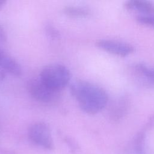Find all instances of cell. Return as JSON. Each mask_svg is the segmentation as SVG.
<instances>
[{"instance_id": "1", "label": "cell", "mask_w": 154, "mask_h": 154, "mask_svg": "<svg viewBox=\"0 0 154 154\" xmlns=\"http://www.w3.org/2000/svg\"><path fill=\"white\" fill-rule=\"evenodd\" d=\"M71 93L82 111L96 114L102 111L108 101V95L102 88L93 83L77 81L70 87Z\"/></svg>"}, {"instance_id": "2", "label": "cell", "mask_w": 154, "mask_h": 154, "mask_svg": "<svg viewBox=\"0 0 154 154\" xmlns=\"http://www.w3.org/2000/svg\"><path fill=\"white\" fill-rule=\"evenodd\" d=\"M70 78L69 70L60 64H51L45 66L40 75V79L46 85L58 91L68 84Z\"/></svg>"}, {"instance_id": "3", "label": "cell", "mask_w": 154, "mask_h": 154, "mask_svg": "<svg viewBox=\"0 0 154 154\" xmlns=\"http://www.w3.org/2000/svg\"><path fill=\"white\" fill-rule=\"evenodd\" d=\"M27 88L34 99L44 103H54L60 96V91L46 85L40 78L31 79L28 83Z\"/></svg>"}, {"instance_id": "4", "label": "cell", "mask_w": 154, "mask_h": 154, "mask_svg": "<svg viewBox=\"0 0 154 154\" xmlns=\"http://www.w3.org/2000/svg\"><path fill=\"white\" fill-rule=\"evenodd\" d=\"M30 140L37 145L47 149H52L54 143L49 126L43 122L32 124L28 129Z\"/></svg>"}, {"instance_id": "5", "label": "cell", "mask_w": 154, "mask_h": 154, "mask_svg": "<svg viewBox=\"0 0 154 154\" xmlns=\"http://www.w3.org/2000/svg\"><path fill=\"white\" fill-rule=\"evenodd\" d=\"M100 49L114 55L121 57H127L135 51L134 47L130 43L112 39H100L96 43Z\"/></svg>"}, {"instance_id": "6", "label": "cell", "mask_w": 154, "mask_h": 154, "mask_svg": "<svg viewBox=\"0 0 154 154\" xmlns=\"http://www.w3.org/2000/svg\"><path fill=\"white\" fill-rule=\"evenodd\" d=\"M128 11L137 13V16L154 14V4L144 0H129L124 3Z\"/></svg>"}, {"instance_id": "7", "label": "cell", "mask_w": 154, "mask_h": 154, "mask_svg": "<svg viewBox=\"0 0 154 154\" xmlns=\"http://www.w3.org/2000/svg\"><path fill=\"white\" fill-rule=\"evenodd\" d=\"M0 68L16 76L21 75L22 70L17 62L0 49Z\"/></svg>"}, {"instance_id": "8", "label": "cell", "mask_w": 154, "mask_h": 154, "mask_svg": "<svg viewBox=\"0 0 154 154\" xmlns=\"http://www.w3.org/2000/svg\"><path fill=\"white\" fill-rule=\"evenodd\" d=\"M129 106V99L128 96H123L114 102L110 111V116L114 121L119 120L126 114Z\"/></svg>"}, {"instance_id": "9", "label": "cell", "mask_w": 154, "mask_h": 154, "mask_svg": "<svg viewBox=\"0 0 154 154\" xmlns=\"http://www.w3.org/2000/svg\"><path fill=\"white\" fill-rule=\"evenodd\" d=\"M136 75L147 82L154 83V68H150L143 63L135 64L133 67Z\"/></svg>"}, {"instance_id": "10", "label": "cell", "mask_w": 154, "mask_h": 154, "mask_svg": "<svg viewBox=\"0 0 154 154\" xmlns=\"http://www.w3.org/2000/svg\"><path fill=\"white\" fill-rule=\"evenodd\" d=\"M64 13L72 17H85L89 15L88 8L80 7H67L64 8Z\"/></svg>"}, {"instance_id": "11", "label": "cell", "mask_w": 154, "mask_h": 154, "mask_svg": "<svg viewBox=\"0 0 154 154\" xmlns=\"http://www.w3.org/2000/svg\"><path fill=\"white\" fill-rule=\"evenodd\" d=\"M145 130L139 132L135 137L134 147L137 154H145Z\"/></svg>"}, {"instance_id": "12", "label": "cell", "mask_w": 154, "mask_h": 154, "mask_svg": "<svg viewBox=\"0 0 154 154\" xmlns=\"http://www.w3.org/2000/svg\"><path fill=\"white\" fill-rule=\"evenodd\" d=\"M135 19L139 24L148 28L154 29V14L137 16Z\"/></svg>"}, {"instance_id": "13", "label": "cell", "mask_w": 154, "mask_h": 154, "mask_svg": "<svg viewBox=\"0 0 154 154\" xmlns=\"http://www.w3.org/2000/svg\"><path fill=\"white\" fill-rule=\"evenodd\" d=\"M0 38L2 40H5V34L4 32V31L2 28V27L0 26Z\"/></svg>"}, {"instance_id": "14", "label": "cell", "mask_w": 154, "mask_h": 154, "mask_svg": "<svg viewBox=\"0 0 154 154\" xmlns=\"http://www.w3.org/2000/svg\"><path fill=\"white\" fill-rule=\"evenodd\" d=\"M5 2V1H0V7L3 5V4Z\"/></svg>"}]
</instances>
